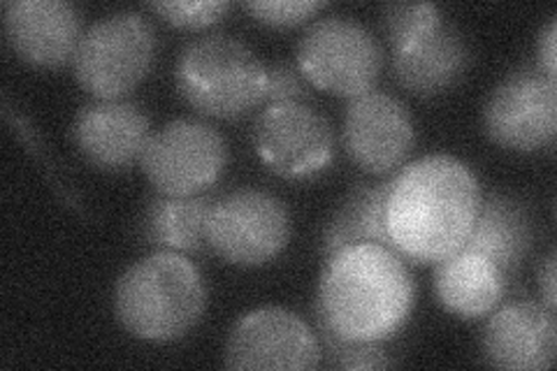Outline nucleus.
<instances>
[{
	"label": "nucleus",
	"instance_id": "1",
	"mask_svg": "<svg viewBox=\"0 0 557 371\" xmlns=\"http://www.w3.org/2000/svg\"><path fill=\"white\" fill-rule=\"evenodd\" d=\"M476 174L446 153L409 163L393 180L386 225L393 249L413 262H434L456 253L479 214Z\"/></svg>",
	"mask_w": 557,
	"mask_h": 371
},
{
	"label": "nucleus",
	"instance_id": "2",
	"mask_svg": "<svg viewBox=\"0 0 557 371\" xmlns=\"http://www.w3.org/2000/svg\"><path fill=\"white\" fill-rule=\"evenodd\" d=\"M416 284L405 258L381 244H351L325 260L313 313L348 342L383 344L409 321Z\"/></svg>",
	"mask_w": 557,
	"mask_h": 371
},
{
	"label": "nucleus",
	"instance_id": "3",
	"mask_svg": "<svg viewBox=\"0 0 557 371\" xmlns=\"http://www.w3.org/2000/svg\"><path fill=\"white\" fill-rule=\"evenodd\" d=\"M205 309V279L182 253H151L116 281L114 313L121 327L143 342L168 344L186 337Z\"/></svg>",
	"mask_w": 557,
	"mask_h": 371
},
{
	"label": "nucleus",
	"instance_id": "4",
	"mask_svg": "<svg viewBox=\"0 0 557 371\" xmlns=\"http://www.w3.org/2000/svg\"><path fill=\"white\" fill-rule=\"evenodd\" d=\"M268 67L233 35H205L188 42L174 67L177 91L198 114L233 121L265 102Z\"/></svg>",
	"mask_w": 557,
	"mask_h": 371
},
{
	"label": "nucleus",
	"instance_id": "5",
	"mask_svg": "<svg viewBox=\"0 0 557 371\" xmlns=\"http://www.w3.org/2000/svg\"><path fill=\"white\" fill-rule=\"evenodd\" d=\"M156 61V33L143 14L114 12L82 35L75 77L98 100H119L143 82Z\"/></svg>",
	"mask_w": 557,
	"mask_h": 371
},
{
	"label": "nucleus",
	"instance_id": "6",
	"mask_svg": "<svg viewBox=\"0 0 557 371\" xmlns=\"http://www.w3.org/2000/svg\"><path fill=\"white\" fill-rule=\"evenodd\" d=\"M298 67L321 91L358 98L372 91L379 79L383 51L368 26L335 14L305 30L298 45Z\"/></svg>",
	"mask_w": 557,
	"mask_h": 371
},
{
	"label": "nucleus",
	"instance_id": "7",
	"mask_svg": "<svg viewBox=\"0 0 557 371\" xmlns=\"http://www.w3.org/2000/svg\"><path fill=\"white\" fill-rule=\"evenodd\" d=\"M228 165V145L223 135L196 119H174L149 143L139 158L149 184L168 198L202 196Z\"/></svg>",
	"mask_w": 557,
	"mask_h": 371
},
{
	"label": "nucleus",
	"instance_id": "8",
	"mask_svg": "<svg viewBox=\"0 0 557 371\" xmlns=\"http://www.w3.org/2000/svg\"><path fill=\"white\" fill-rule=\"evenodd\" d=\"M290 239L286 205L268 190L239 188L214 202L207 246L237 268H260L282 256Z\"/></svg>",
	"mask_w": 557,
	"mask_h": 371
},
{
	"label": "nucleus",
	"instance_id": "9",
	"mask_svg": "<svg viewBox=\"0 0 557 371\" xmlns=\"http://www.w3.org/2000/svg\"><path fill=\"white\" fill-rule=\"evenodd\" d=\"M483 128L495 145L532 153L550 149L557 135V84L522 65L495 86L483 108Z\"/></svg>",
	"mask_w": 557,
	"mask_h": 371
},
{
	"label": "nucleus",
	"instance_id": "10",
	"mask_svg": "<svg viewBox=\"0 0 557 371\" xmlns=\"http://www.w3.org/2000/svg\"><path fill=\"white\" fill-rule=\"evenodd\" d=\"M253 149L284 180H313L333 163L335 135L307 102H272L253 123Z\"/></svg>",
	"mask_w": 557,
	"mask_h": 371
},
{
	"label": "nucleus",
	"instance_id": "11",
	"mask_svg": "<svg viewBox=\"0 0 557 371\" xmlns=\"http://www.w3.org/2000/svg\"><path fill=\"white\" fill-rule=\"evenodd\" d=\"M321 364V344L298 313L263 307L244 313L225 344V367L260 371H311Z\"/></svg>",
	"mask_w": 557,
	"mask_h": 371
},
{
	"label": "nucleus",
	"instance_id": "12",
	"mask_svg": "<svg viewBox=\"0 0 557 371\" xmlns=\"http://www.w3.org/2000/svg\"><path fill=\"white\" fill-rule=\"evenodd\" d=\"M342 139L358 168L388 174L407 163L416 145V128L403 100L372 88L348 102Z\"/></svg>",
	"mask_w": 557,
	"mask_h": 371
},
{
	"label": "nucleus",
	"instance_id": "13",
	"mask_svg": "<svg viewBox=\"0 0 557 371\" xmlns=\"http://www.w3.org/2000/svg\"><path fill=\"white\" fill-rule=\"evenodd\" d=\"M5 35L14 54L35 67L75 61L82 42V14L65 0H12L5 3Z\"/></svg>",
	"mask_w": 557,
	"mask_h": 371
},
{
	"label": "nucleus",
	"instance_id": "14",
	"mask_svg": "<svg viewBox=\"0 0 557 371\" xmlns=\"http://www.w3.org/2000/svg\"><path fill=\"white\" fill-rule=\"evenodd\" d=\"M73 137L79 153L94 168L121 172L143 158L151 137L149 116L126 98L96 100L77 112Z\"/></svg>",
	"mask_w": 557,
	"mask_h": 371
},
{
	"label": "nucleus",
	"instance_id": "15",
	"mask_svg": "<svg viewBox=\"0 0 557 371\" xmlns=\"http://www.w3.org/2000/svg\"><path fill=\"white\" fill-rule=\"evenodd\" d=\"M483 356L499 369H550L557 356L555 313L530 299L497 309L483 330Z\"/></svg>",
	"mask_w": 557,
	"mask_h": 371
},
{
	"label": "nucleus",
	"instance_id": "16",
	"mask_svg": "<svg viewBox=\"0 0 557 371\" xmlns=\"http://www.w3.org/2000/svg\"><path fill=\"white\" fill-rule=\"evenodd\" d=\"M472 65V49L450 24L425 35L405 49L393 51V73L399 86L418 98L440 96L456 86Z\"/></svg>",
	"mask_w": 557,
	"mask_h": 371
},
{
	"label": "nucleus",
	"instance_id": "17",
	"mask_svg": "<svg viewBox=\"0 0 557 371\" xmlns=\"http://www.w3.org/2000/svg\"><path fill=\"white\" fill-rule=\"evenodd\" d=\"M534 242L532 219L522 202L491 193L481 198L479 214L458 251L479 253L511 279L528 260Z\"/></svg>",
	"mask_w": 557,
	"mask_h": 371
},
{
	"label": "nucleus",
	"instance_id": "18",
	"mask_svg": "<svg viewBox=\"0 0 557 371\" xmlns=\"http://www.w3.org/2000/svg\"><path fill=\"white\" fill-rule=\"evenodd\" d=\"M507 281L491 260L469 251H456L434 268V293L440 305L467 321L493 313L502 302Z\"/></svg>",
	"mask_w": 557,
	"mask_h": 371
},
{
	"label": "nucleus",
	"instance_id": "19",
	"mask_svg": "<svg viewBox=\"0 0 557 371\" xmlns=\"http://www.w3.org/2000/svg\"><path fill=\"white\" fill-rule=\"evenodd\" d=\"M393 180L395 176L379 184L360 182L348 190V196L335 209V214L330 217L323 230L321 253L325 260L346 249V246L364 242L393 249L386 225V205L393 188Z\"/></svg>",
	"mask_w": 557,
	"mask_h": 371
},
{
	"label": "nucleus",
	"instance_id": "20",
	"mask_svg": "<svg viewBox=\"0 0 557 371\" xmlns=\"http://www.w3.org/2000/svg\"><path fill=\"white\" fill-rule=\"evenodd\" d=\"M214 200L207 196L153 198L139 223V235L161 251L200 253L207 246V225Z\"/></svg>",
	"mask_w": 557,
	"mask_h": 371
},
{
	"label": "nucleus",
	"instance_id": "21",
	"mask_svg": "<svg viewBox=\"0 0 557 371\" xmlns=\"http://www.w3.org/2000/svg\"><path fill=\"white\" fill-rule=\"evenodd\" d=\"M444 24L442 12L432 3H393L383 8L381 26L393 51L405 49Z\"/></svg>",
	"mask_w": 557,
	"mask_h": 371
},
{
	"label": "nucleus",
	"instance_id": "22",
	"mask_svg": "<svg viewBox=\"0 0 557 371\" xmlns=\"http://www.w3.org/2000/svg\"><path fill=\"white\" fill-rule=\"evenodd\" d=\"M317 321V337L321 344V358H325V364L330 369H388L395 362L386 356V350L381 344H364V342H348L342 339L339 334L330 330L321 318L313 313Z\"/></svg>",
	"mask_w": 557,
	"mask_h": 371
},
{
	"label": "nucleus",
	"instance_id": "23",
	"mask_svg": "<svg viewBox=\"0 0 557 371\" xmlns=\"http://www.w3.org/2000/svg\"><path fill=\"white\" fill-rule=\"evenodd\" d=\"M231 3L221 0H198V3H151L149 10L174 28L200 30L219 24L231 12Z\"/></svg>",
	"mask_w": 557,
	"mask_h": 371
},
{
	"label": "nucleus",
	"instance_id": "24",
	"mask_svg": "<svg viewBox=\"0 0 557 371\" xmlns=\"http://www.w3.org/2000/svg\"><path fill=\"white\" fill-rule=\"evenodd\" d=\"M325 8L327 3H317V0H272V3L258 0V3L244 5L256 22L272 28H295Z\"/></svg>",
	"mask_w": 557,
	"mask_h": 371
},
{
	"label": "nucleus",
	"instance_id": "25",
	"mask_svg": "<svg viewBox=\"0 0 557 371\" xmlns=\"http://www.w3.org/2000/svg\"><path fill=\"white\" fill-rule=\"evenodd\" d=\"M309 96V82L300 67L286 63L270 65L265 77V100L272 102H305Z\"/></svg>",
	"mask_w": 557,
	"mask_h": 371
},
{
	"label": "nucleus",
	"instance_id": "26",
	"mask_svg": "<svg viewBox=\"0 0 557 371\" xmlns=\"http://www.w3.org/2000/svg\"><path fill=\"white\" fill-rule=\"evenodd\" d=\"M557 22L550 20L548 26L544 28V33L539 35V42H536V57H539V70H542L544 75H548L550 79H555L557 73Z\"/></svg>",
	"mask_w": 557,
	"mask_h": 371
},
{
	"label": "nucleus",
	"instance_id": "27",
	"mask_svg": "<svg viewBox=\"0 0 557 371\" xmlns=\"http://www.w3.org/2000/svg\"><path fill=\"white\" fill-rule=\"evenodd\" d=\"M555 262H557V256L555 251H550L542 264V270H539V288H542V297H544V307L548 311L555 313V307H557V297H555Z\"/></svg>",
	"mask_w": 557,
	"mask_h": 371
}]
</instances>
